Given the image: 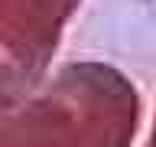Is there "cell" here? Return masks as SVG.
<instances>
[{"instance_id": "cell-1", "label": "cell", "mask_w": 156, "mask_h": 147, "mask_svg": "<svg viewBox=\"0 0 156 147\" xmlns=\"http://www.w3.org/2000/svg\"><path fill=\"white\" fill-rule=\"evenodd\" d=\"M140 3H143V10H150V17L156 20V0H140Z\"/></svg>"}]
</instances>
